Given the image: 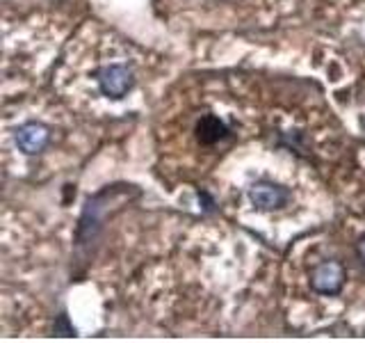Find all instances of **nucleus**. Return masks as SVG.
Wrapping results in <instances>:
<instances>
[{"label": "nucleus", "instance_id": "5", "mask_svg": "<svg viewBox=\"0 0 365 343\" xmlns=\"http://www.w3.org/2000/svg\"><path fill=\"white\" fill-rule=\"evenodd\" d=\"M14 140H16V147H19L23 153H28V156H37V153L46 149V144L50 140V128L39 124V122H30L16 131Z\"/></svg>", "mask_w": 365, "mask_h": 343}, {"label": "nucleus", "instance_id": "7", "mask_svg": "<svg viewBox=\"0 0 365 343\" xmlns=\"http://www.w3.org/2000/svg\"><path fill=\"white\" fill-rule=\"evenodd\" d=\"M53 332L57 334V337H73L76 330L69 325V318H66V314H59L57 316V321L53 325Z\"/></svg>", "mask_w": 365, "mask_h": 343}, {"label": "nucleus", "instance_id": "8", "mask_svg": "<svg viewBox=\"0 0 365 343\" xmlns=\"http://www.w3.org/2000/svg\"><path fill=\"white\" fill-rule=\"evenodd\" d=\"M361 254H363V259H365V238L361 240Z\"/></svg>", "mask_w": 365, "mask_h": 343}, {"label": "nucleus", "instance_id": "2", "mask_svg": "<svg viewBox=\"0 0 365 343\" xmlns=\"http://www.w3.org/2000/svg\"><path fill=\"white\" fill-rule=\"evenodd\" d=\"M96 83L108 99H121L133 90L135 74L133 69H128L126 64H110V66H103L96 74Z\"/></svg>", "mask_w": 365, "mask_h": 343}, {"label": "nucleus", "instance_id": "3", "mask_svg": "<svg viewBox=\"0 0 365 343\" xmlns=\"http://www.w3.org/2000/svg\"><path fill=\"white\" fill-rule=\"evenodd\" d=\"M249 202L260 211H279L290 202V190L272 181H256L249 188Z\"/></svg>", "mask_w": 365, "mask_h": 343}, {"label": "nucleus", "instance_id": "4", "mask_svg": "<svg viewBox=\"0 0 365 343\" xmlns=\"http://www.w3.org/2000/svg\"><path fill=\"white\" fill-rule=\"evenodd\" d=\"M343 281H345L343 265L336 261L320 263L317 268L310 272L313 290H317V293H322V295H336L338 290L343 288Z\"/></svg>", "mask_w": 365, "mask_h": 343}, {"label": "nucleus", "instance_id": "6", "mask_svg": "<svg viewBox=\"0 0 365 343\" xmlns=\"http://www.w3.org/2000/svg\"><path fill=\"white\" fill-rule=\"evenodd\" d=\"M226 133H229V128H226V124L215 115H206L196 122V137L201 144L220 142L222 137H226Z\"/></svg>", "mask_w": 365, "mask_h": 343}, {"label": "nucleus", "instance_id": "1", "mask_svg": "<svg viewBox=\"0 0 365 343\" xmlns=\"http://www.w3.org/2000/svg\"><path fill=\"white\" fill-rule=\"evenodd\" d=\"M130 192H135L133 186H112L87 200L83 218H80V227H78V236H76L78 252L87 254L92 250V245L96 243L103 231V222H106L110 206L117 204L119 200H124Z\"/></svg>", "mask_w": 365, "mask_h": 343}]
</instances>
